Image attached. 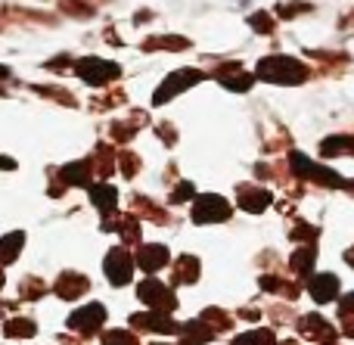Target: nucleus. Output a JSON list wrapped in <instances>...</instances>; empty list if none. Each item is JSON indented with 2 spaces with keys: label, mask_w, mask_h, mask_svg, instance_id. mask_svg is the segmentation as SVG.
Returning a JSON list of instances; mask_svg holds the SVG:
<instances>
[{
  "label": "nucleus",
  "mask_w": 354,
  "mask_h": 345,
  "mask_svg": "<svg viewBox=\"0 0 354 345\" xmlns=\"http://www.w3.org/2000/svg\"><path fill=\"white\" fill-rule=\"evenodd\" d=\"M258 78L274 84H301L308 78V66L292 56H268L258 62Z\"/></svg>",
  "instance_id": "f257e3e1"
},
{
  "label": "nucleus",
  "mask_w": 354,
  "mask_h": 345,
  "mask_svg": "<svg viewBox=\"0 0 354 345\" xmlns=\"http://www.w3.org/2000/svg\"><path fill=\"white\" fill-rule=\"evenodd\" d=\"M230 218V203L218 193H199V199L193 203V221L196 224H214Z\"/></svg>",
  "instance_id": "f03ea898"
},
{
  "label": "nucleus",
  "mask_w": 354,
  "mask_h": 345,
  "mask_svg": "<svg viewBox=\"0 0 354 345\" xmlns=\"http://www.w3.org/2000/svg\"><path fill=\"white\" fill-rule=\"evenodd\" d=\"M72 68L87 81V84H93V87L109 84V81L118 78V66H115V62H103V59H97V56H91V59H78Z\"/></svg>",
  "instance_id": "7ed1b4c3"
},
{
  "label": "nucleus",
  "mask_w": 354,
  "mask_h": 345,
  "mask_svg": "<svg viewBox=\"0 0 354 345\" xmlns=\"http://www.w3.org/2000/svg\"><path fill=\"white\" fill-rule=\"evenodd\" d=\"M137 296H140V302H147L149 308H156V311H162V315H168V311H174L177 308V299H174V292H168V286L165 283H159V280H143L140 286H137Z\"/></svg>",
  "instance_id": "20e7f679"
},
{
  "label": "nucleus",
  "mask_w": 354,
  "mask_h": 345,
  "mask_svg": "<svg viewBox=\"0 0 354 345\" xmlns=\"http://www.w3.org/2000/svg\"><path fill=\"white\" fill-rule=\"evenodd\" d=\"M106 277H109L112 286L131 283V277H134V259L124 252V246H115L106 255Z\"/></svg>",
  "instance_id": "39448f33"
},
{
  "label": "nucleus",
  "mask_w": 354,
  "mask_h": 345,
  "mask_svg": "<svg viewBox=\"0 0 354 345\" xmlns=\"http://www.w3.org/2000/svg\"><path fill=\"white\" fill-rule=\"evenodd\" d=\"M199 78H202V72H196V68H177L174 75H168V78H165V84L156 91V100H153V103H156V106L168 103L174 93H180L183 87H189V84H196Z\"/></svg>",
  "instance_id": "423d86ee"
},
{
  "label": "nucleus",
  "mask_w": 354,
  "mask_h": 345,
  "mask_svg": "<svg viewBox=\"0 0 354 345\" xmlns=\"http://www.w3.org/2000/svg\"><path fill=\"white\" fill-rule=\"evenodd\" d=\"M106 321V308L103 305H84L78 308L72 317H68V327L78 330V333H97Z\"/></svg>",
  "instance_id": "0eeeda50"
},
{
  "label": "nucleus",
  "mask_w": 354,
  "mask_h": 345,
  "mask_svg": "<svg viewBox=\"0 0 354 345\" xmlns=\"http://www.w3.org/2000/svg\"><path fill=\"white\" fill-rule=\"evenodd\" d=\"M168 259H171V252H168L165 246H159V243L140 246V252H137V265H140L147 274H156L159 268H165V265H168Z\"/></svg>",
  "instance_id": "6e6552de"
},
{
  "label": "nucleus",
  "mask_w": 354,
  "mask_h": 345,
  "mask_svg": "<svg viewBox=\"0 0 354 345\" xmlns=\"http://www.w3.org/2000/svg\"><path fill=\"white\" fill-rule=\"evenodd\" d=\"M308 292L314 296V302H333L339 292V277L336 274H314L308 280Z\"/></svg>",
  "instance_id": "1a4fd4ad"
},
{
  "label": "nucleus",
  "mask_w": 354,
  "mask_h": 345,
  "mask_svg": "<svg viewBox=\"0 0 354 345\" xmlns=\"http://www.w3.org/2000/svg\"><path fill=\"white\" fill-rule=\"evenodd\" d=\"M134 324L137 330H149V333H174L177 324L171 317H165L162 311H153V315H134Z\"/></svg>",
  "instance_id": "9d476101"
},
{
  "label": "nucleus",
  "mask_w": 354,
  "mask_h": 345,
  "mask_svg": "<svg viewBox=\"0 0 354 345\" xmlns=\"http://www.w3.org/2000/svg\"><path fill=\"white\" fill-rule=\"evenodd\" d=\"M274 203V193H268V190H255V187H243V190H239V209H245V212H264L268 209V205Z\"/></svg>",
  "instance_id": "9b49d317"
},
{
  "label": "nucleus",
  "mask_w": 354,
  "mask_h": 345,
  "mask_svg": "<svg viewBox=\"0 0 354 345\" xmlns=\"http://www.w3.org/2000/svg\"><path fill=\"white\" fill-rule=\"evenodd\" d=\"M87 290V280L81 277V274H62L59 280H56V286H53V292L56 296H62V299H78L81 292Z\"/></svg>",
  "instance_id": "f8f14e48"
},
{
  "label": "nucleus",
  "mask_w": 354,
  "mask_h": 345,
  "mask_svg": "<svg viewBox=\"0 0 354 345\" xmlns=\"http://www.w3.org/2000/svg\"><path fill=\"white\" fill-rule=\"evenodd\" d=\"M91 203L97 205L103 215H109L112 209L118 205V193H115V187H109V184H97V187H91Z\"/></svg>",
  "instance_id": "ddd939ff"
},
{
  "label": "nucleus",
  "mask_w": 354,
  "mask_h": 345,
  "mask_svg": "<svg viewBox=\"0 0 354 345\" xmlns=\"http://www.w3.org/2000/svg\"><path fill=\"white\" fill-rule=\"evenodd\" d=\"M218 78H221V84L230 87V91H249L252 87V75L239 66H227V72H218Z\"/></svg>",
  "instance_id": "4468645a"
},
{
  "label": "nucleus",
  "mask_w": 354,
  "mask_h": 345,
  "mask_svg": "<svg viewBox=\"0 0 354 345\" xmlns=\"http://www.w3.org/2000/svg\"><path fill=\"white\" fill-rule=\"evenodd\" d=\"M180 333H183V342H187V345H193V342H208V339H212V336H214V330L208 327V324L199 317V321H189V324H183V327H180Z\"/></svg>",
  "instance_id": "2eb2a0df"
},
{
  "label": "nucleus",
  "mask_w": 354,
  "mask_h": 345,
  "mask_svg": "<svg viewBox=\"0 0 354 345\" xmlns=\"http://www.w3.org/2000/svg\"><path fill=\"white\" fill-rule=\"evenodd\" d=\"M196 277H199V259L180 255V259H177V268H174V283H193Z\"/></svg>",
  "instance_id": "dca6fc26"
},
{
  "label": "nucleus",
  "mask_w": 354,
  "mask_h": 345,
  "mask_svg": "<svg viewBox=\"0 0 354 345\" xmlns=\"http://www.w3.org/2000/svg\"><path fill=\"white\" fill-rule=\"evenodd\" d=\"M91 171H93V168L87 165V162H75V165L62 168V180H66V184L87 187V184H91Z\"/></svg>",
  "instance_id": "f3484780"
},
{
  "label": "nucleus",
  "mask_w": 354,
  "mask_h": 345,
  "mask_svg": "<svg viewBox=\"0 0 354 345\" xmlns=\"http://www.w3.org/2000/svg\"><path fill=\"white\" fill-rule=\"evenodd\" d=\"M314 255H317V249H314V246H301L299 252L292 255V271L299 274V277H308V274H311Z\"/></svg>",
  "instance_id": "a211bd4d"
},
{
  "label": "nucleus",
  "mask_w": 354,
  "mask_h": 345,
  "mask_svg": "<svg viewBox=\"0 0 354 345\" xmlns=\"http://www.w3.org/2000/svg\"><path fill=\"white\" fill-rule=\"evenodd\" d=\"M22 240H25L22 230L6 234V240H3V265H12V261H16V252L22 249Z\"/></svg>",
  "instance_id": "6ab92c4d"
},
{
  "label": "nucleus",
  "mask_w": 354,
  "mask_h": 345,
  "mask_svg": "<svg viewBox=\"0 0 354 345\" xmlns=\"http://www.w3.org/2000/svg\"><path fill=\"white\" fill-rule=\"evenodd\" d=\"M348 143H354V137H330L324 143V156H342V153L354 156V147H348Z\"/></svg>",
  "instance_id": "aec40b11"
},
{
  "label": "nucleus",
  "mask_w": 354,
  "mask_h": 345,
  "mask_svg": "<svg viewBox=\"0 0 354 345\" xmlns=\"http://www.w3.org/2000/svg\"><path fill=\"white\" fill-rule=\"evenodd\" d=\"M236 345H277V339L270 330H255V333L236 336Z\"/></svg>",
  "instance_id": "412c9836"
},
{
  "label": "nucleus",
  "mask_w": 354,
  "mask_h": 345,
  "mask_svg": "<svg viewBox=\"0 0 354 345\" xmlns=\"http://www.w3.org/2000/svg\"><path fill=\"white\" fill-rule=\"evenodd\" d=\"M6 336H35V324L31 321H6Z\"/></svg>",
  "instance_id": "4be33fe9"
},
{
  "label": "nucleus",
  "mask_w": 354,
  "mask_h": 345,
  "mask_svg": "<svg viewBox=\"0 0 354 345\" xmlns=\"http://www.w3.org/2000/svg\"><path fill=\"white\" fill-rule=\"evenodd\" d=\"M103 345H137V339L131 333H124V330H109L103 336Z\"/></svg>",
  "instance_id": "5701e85b"
},
{
  "label": "nucleus",
  "mask_w": 354,
  "mask_h": 345,
  "mask_svg": "<svg viewBox=\"0 0 354 345\" xmlns=\"http://www.w3.org/2000/svg\"><path fill=\"white\" fill-rule=\"evenodd\" d=\"M189 196H193V184H187V180H183V184L171 193V203H187Z\"/></svg>",
  "instance_id": "b1692460"
},
{
  "label": "nucleus",
  "mask_w": 354,
  "mask_h": 345,
  "mask_svg": "<svg viewBox=\"0 0 354 345\" xmlns=\"http://www.w3.org/2000/svg\"><path fill=\"white\" fill-rule=\"evenodd\" d=\"M252 25H255L258 31H270V28H274V22H268V16H264V12H258V16H252Z\"/></svg>",
  "instance_id": "393cba45"
},
{
  "label": "nucleus",
  "mask_w": 354,
  "mask_h": 345,
  "mask_svg": "<svg viewBox=\"0 0 354 345\" xmlns=\"http://www.w3.org/2000/svg\"><path fill=\"white\" fill-rule=\"evenodd\" d=\"M351 315H354V292L342 299V317H351Z\"/></svg>",
  "instance_id": "a878e982"
},
{
  "label": "nucleus",
  "mask_w": 354,
  "mask_h": 345,
  "mask_svg": "<svg viewBox=\"0 0 354 345\" xmlns=\"http://www.w3.org/2000/svg\"><path fill=\"white\" fill-rule=\"evenodd\" d=\"M345 261H348V265L354 268V249H348V252H345Z\"/></svg>",
  "instance_id": "bb28decb"
}]
</instances>
